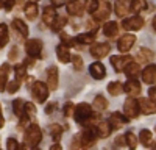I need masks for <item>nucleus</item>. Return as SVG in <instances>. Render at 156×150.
I'll list each match as a JSON object with an SVG mask.
<instances>
[{"label":"nucleus","mask_w":156,"mask_h":150,"mask_svg":"<svg viewBox=\"0 0 156 150\" xmlns=\"http://www.w3.org/2000/svg\"><path fill=\"white\" fill-rule=\"evenodd\" d=\"M55 17H56L55 8L47 6V8L42 11V22H44L45 25H51V23H53V20H55Z\"/></svg>","instance_id":"cd10ccee"},{"label":"nucleus","mask_w":156,"mask_h":150,"mask_svg":"<svg viewBox=\"0 0 156 150\" xmlns=\"http://www.w3.org/2000/svg\"><path fill=\"white\" fill-rule=\"evenodd\" d=\"M80 141H81V147L87 148V147H92L97 141V131L95 127H89V125H84V130L80 134Z\"/></svg>","instance_id":"423d86ee"},{"label":"nucleus","mask_w":156,"mask_h":150,"mask_svg":"<svg viewBox=\"0 0 156 150\" xmlns=\"http://www.w3.org/2000/svg\"><path fill=\"white\" fill-rule=\"evenodd\" d=\"M73 117L75 120L80 123V125H84L89 123L90 119H94V111H92V106L89 103H80L73 108Z\"/></svg>","instance_id":"f03ea898"},{"label":"nucleus","mask_w":156,"mask_h":150,"mask_svg":"<svg viewBox=\"0 0 156 150\" xmlns=\"http://www.w3.org/2000/svg\"><path fill=\"white\" fill-rule=\"evenodd\" d=\"M47 86L50 91H55L58 88V69L55 66H50L47 69Z\"/></svg>","instance_id":"6ab92c4d"},{"label":"nucleus","mask_w":156,"mask_h":150,"mask_svg":"<svg viewBox=\"0 0 156 150\" xmlns=\"http://www.w3.org/2000/svg\"><path fill=\"white\" fill-rule=\"evenodd\" d=\"M122 27L128 31H137V30H140L142 27H144V19L136 14V16L129 17V19H125L122 22Z\"/></svg>","instance_id":"9d476101"},{"label":"nucleus","mask_w":156,"mask_h":150,"mask_svg":"<svg viewBox=\"0 0 156 150\" xmlns=\"http://www.w3.org/2000/svg\"><path fill=\"white\" fill-rule=\"evenodd\" d=\"M28 89L31 91V95H33V98L36 100L37 103H44L45 100L48 98V92H50V89H48L47 83L34 81V83L31 84V88L28 86Z\"/></svg>","instance_id":"7ed1b4c3"},{"label":"nucleus","mask_w":156,"mask_h":150,"mask_svg":"<svg viewBox=\"0 0 156 150\" xmlns=\"http://www.w3.org/2000/svg\"><path fill=\"white\" fill-rule=\"evenodd\" d=\"M23 106H25V102L22 98H16L14 102H12V111H14V114L17 117H20L23 114Z\"/></svg>","instance_id":"c9c22d12"},{"label":"nucleus","mask_w":156,"mask_h":150,"mask_svg":"<svg viewBox=\"0 0 156 150\" xmlns=\"http://www.w3.org/2000/svg\"><path fill=\"white\" fill-rule=\"evenodd\" d=\"M51 3L55 5V8H58V6L66 5V3H67V0H51Z\"/></svg>","instance_id":"5fc2aeb1"},{"label":"nucleus","mask_w":156,"mask_h":150,"mask_svg":"<svg viewBox=\"0 0 156 150\" xmlns=\"http://www.w3.org/2000/svg\"><path fill=\"white\" fill-rule=\"evenodd\" d=\"M125 142H126V145L129 148H136L137 147V138H136V134L133 131H128L125 134Z\"/></svg>","instance_id":"4c0bfd02"},{"label":"nucleus","mask_w":156,"mask_h":150,"mask_svg":"<svg viewBox=\"0 0 156 150\" xmlns=\"http://www.w3.org/2000/svg\"><path fill=\"white\" fill-rule=\"evenodd\" d=\"M95 131H97V136L98 138H108L112 131L109 122H98L95 125Z\"/></svg>","instance_id":"b1692460"},{"label":"nucleus","mask_w":156,"mask_h":150,"mask_svg":"<svg viewBox=\"0 0 156 150\" xmlns=\"http://www.w3.org/2000/svg\"><path fill=\"white\" fill-rule=\"evenodd\" d=\"M66 23H67V17L66 16H56L53 23H51V28H53L55 31H59V30H62L64 27H66Z\"/></svg>","instance_id":"72a5a7b5"},{"label":"nucleus","mask_w":156,"mask_h":150,"mask_svg":"<svg viewBox=\"0 0 156 150\" xmlns=\"http://www.w3.org/2000/svg\"><path fill=\"white\" fill-rule=\"evenodd\" d=\"M154 130H156V128H154Z\"/></svg>","instance_id":"052dcab7"},{"label":"nucleus","mask_w":156,"mask_h":150,"mask_svg":"<svg viewBox=\"0 0 156 150\" xmlns=\"http://www.w3.org/2000/svg\"><path fill=\"white\" fill-rule=\"evenodd\" d=\"M73 103L72 102H67L66 105H64V116H66V117H69V116H72L73 114Z\"/></svg>","instance_id":"a18cd8bd"},{"label":"nucleus","mask_w":156,"mask_h":150,"mask_svg":"<svg viewBox=\"0 0 156 150\" xmlns=\"http://www.w3.org/2000/svg\"><path fill=\"white\" fill-rule=\"evenodd\" d=\"M109 52H111V45L105 44V42H98V44H94L92 47H90V55H92L95 59L105 58L106 55H109Z\"/></svg>","instance_id":"9b49d317"},{"label":"nucleus","mask_w":156,"mask_h":150,"mask_svg":"<svg viewBox=\"0 0 156 150\" xmlns=\"http://www.w3.org/2000/svg\"><path fill=\"white\" fill-rule=\"evenodd\" d=\"M14 72H16V80L22 81L25 77H27V66H25V62L23 64H16Z\"/></svg>","instance_id":"e433bc0d"},{"label":"nucleus","mask_w":156,"mask_h":150,"mask_svg":"<svg viewBox=\"0 0 156 150\" xmlns=\"http://www.w3.org/2000/svg\"><path fill=\"white\" fill-rule=\"evenodd\" d=\"M61 42H62L64 45H67L69 48H70V47H73V45H76V39H75V38L67 36L66 33H61Z\"/></svg>","instance_id":"58836bf2"},{"label":"nucleus","mask_w":156,"mask_h":150,"mask_svg":"<svg viewBox=\"0 0 156 150\" xmlns=\"http://www.w3.org/2000/svg\"><path fill=\"white\" fill-rule=\"evenodd\" d=\"M123 91L128 94V95H139L140 94V83L136 80V78H128V81L123 84Z\"/></svg>","instance_id":"f3484780"},{"label":"nucleus","mask_w":156,"mask_h":150,"mask_svg":"<svg viewBox=\"0 0 156 150\" xmlns=\"http://www.w3.org/2000/svg\"><path fill=\"white\" fill-rule=\"evenodd\" d=\"M129 61H133V58L128 56V55H123V56H122V55H120V56L114 55V56H111V64H112L114 70H117V72H122Z\"/></svg>","instance_id":"dca6fc26"},{"label":"nucleus","mask_w":156,"mask_h":150,"mask_svg":"<svg viewBox=\"0 0 156 150\" xmlns=\"http://www.w3.org/2000/svg\"><path fill=\"white\" fill-rule=\"evenodd\" d=\"M9 42V31L5 23H0V47H5Z\"/></svg>","instance_id":"2f4dec72"},{"label":"nucleus","mask_w":156,"mask_h":150,"mask_svg":"<svg viewBox=\"0 0 156 150\" xmlns=\"http://www.w3.org/2000/svg\"><path fill=\"white\" fill-rule=\"evenodd\" d=\"M128 120H129V119H128L125 114H122V112H112V114L109 116V119H108V122H109V125H111L112 130L122 128L125 123H128Z\"/></svg>","instance_id":"ddd939ff"},{"label":"nucleus","mask_w":156,"mask_h":150,"mask_svg":"<svg viewBox=\"0 0 156 150\" xmlns=\"http://www.w3.org/2000/svg\"><path fill=\"white\" fill-rule=\"evenodd\" d=\"M14 3H16V0H3V8H5V11H11V8L14 6Z\"/></svg>","instance_id":"09e8293b"},{"label":"nucleus","mask_w":156,"mask_h":150,"mask_svg":"<svg viewBox=\"0 0 156 150\" xmlns=\"http://www.w3.org/2000/svg\"><path fill=\"white\" fill-rule=\"evenodd\" d=\"M19 88H20V81L19 80H14V81H11V83H6V91L9 94H16L19 91Z\"/></svg>","instance_id":"a19ab883"},{"label":"nucleus","mask_w":156,"mask_h":150,"mask_svg":"<svg viewBox=\"0 0 156 150\" xmlns=\"http://www.w3.org/2000/svg\"><path fill=\"white\" fill-rule=\"evenodd\" d=\"M139 141H140V144L142 145H145V147H150L151 144H153V134H151V131L150 130H140V133H139Z\"/></svg>","instance_id":"c756f323"},{"label":"nucleus","mask_w":156,"mask_h":150,"mask_svg":"<svg viewBox=\"0 0 156 150\" xmlns=\"http://www.w3.org/2000/svg\"><path fill=\"white\" fill-rule=\"evenodd\" d=\"M12 28H14L22 38L28 36V25L25 23L23 20H20V19H14V20H12Z\"/></svg>","instance_id":"a878e982"},{"label":"nucleus","mask_w":156,"mask_h":150,"mask_svg":"<svg viewBox=\"0 0 156 150\" xmlns=\"http://www.w3.org/2000/svg\"><path fill=\"white\" fill-rule=\"evenodd\" d=\"M34 2H37V0H34Z\"/></svg>","instance_id":"bf43d9fd"},{"label":"nucleus","mask_w":156,"mask_h":150,"mask_svg":"<svg viewBox=\"0 0 156 150\" xmlns=\"http://www.w3.org/2000/svg\"><path fill=\"white\" fill-rule=\"evenodd\" d=\"M147 8V2L145 0H131V6H129V11L133 12H140Z\"/></svg>","instance_id":"f704fd0d"},{"label":"nucleus","mask_w":156,"mask_h":150,"mask_svg":"<svg viewBox=\"0 0 156 150\" xmlns=\"http://www.w3.org/2000/svg\"><path fill=\"white\" fill-rule=\"evenodd\" d=\"M151 25H153V28H154V31H156V16L153 17V22H151Z\"/></svg>","instance_id":"13d9d810"},{"label":"nucleus","mask_w":156,"mask_h":150,"mask_svg":"<svg viewBox=\"0 0 156 150\" xmlns=\"http://www.w3.org/2000/svg\"><path fill=\"white\" fill-rule=\"evenodd\" d=\"M81 147V141H80V134H75L73 141H72V148H80Z\"/></svg>","instance_id":"8fccbe9b"},{"label":"nucleus","mask_w":156,"mask_h":150,"mask_svg":"<svg viewBox=\"0 0 156 150\" xmlns=\"http://www.w3.org/2000/svg\"><path fill=\"white\" fill-rule=\"evenodd\" d=\"M134 44H136V36L131 34V33H126V34L119 38V41H117V50L122 53H126L131 50V47Z\"/></svg>","instance_id":"6e6552de"},{"label":"nucleus","mask_w":156,"mask_h":150,"mask_svg":"<svg viewBox=\"0 0 156 150\" xmlns=\"http://www.w3.org/2000/svg\"><path fill=\"white\" fill-rule=\"evenodd\" d=\"M87 0H72V2L66 3V9L70 16H81L86 8Z\"/></svg>","instance_id":"1a4fd4ad"},{"label":"nucleus","mask_w":156,"mask_h":150,"mask_svg":"<svg viewBox=\"0 0 156 150\" xmlns=\"http://www.w3.org/2000/svg\"><path fill=\"white\" fill-rule=\"evenodd\" d=\"M50 133H51V136H53V139L58 141L59 138H61V134H62V127H61V125H58V123L51 125V127H50Z\"/></svg>","instance_id":"ea45409f"},{"label":"nucleus","mask_w":156,"mask_h":150,"mask_svg":"<svg viewBox=\"0 0 156 150\" xmlns=\"http://www.w3.org/2000/svg\"><path fill=\"white\" fill-rule=\"evenodd\" d=\"M17 56H19V50H17V47H12V48H11V52H9V55H8V58H9L11 61H14V59H17Z\"/></svg>","instance_id":"de8ad7c7"},{"label":"nucleus","mask_w":156,"mask_h":150,"mask_svg":"<svg viewBox=\"0 0 156 150\" xmlns=\"http://www.w3.org/2000/svg\"><path fill=\"white\" fill-rule=\"evenodd\" d=\"M23 112L27 116H34L36 114V106H34V103H30V102H25V106H23Z\"/></svg>","instance_id":"37998d69"},{"label":"nucleus","mask_w":156,"mask_h":150,"mask_svg":"<svg viewBox=\"0 0 156 150\" xmlns=\"http://www.w3.org/2000/svg\"><path fill=\"white\" fill-rule=\"evenodd\" d=\"M148 97L156 102V86H151L150 89H148Z\"/></svg>","instance_id":"864d4df0"},{"label":"nucleus","mask_w":156,"mask_h":150,"mask_svg":"<svg viewBox=\"0 0 156 150\" xmlns=\"http://www.w3.org/2000/svg\"><path fill=\"white\" fill-rule=\"evenodd\" d=\"M56 56H58V59L61 61V62H70V58H72V55H70V52H69V47L67 45H64L62 42L56 47Z\"/></svg>","instance_id":"412c9836"},{"label":"nucleus","mask_w":156,"mask_h":150,"mask_svg":"<svg viewBox=\"0 0 156 150\" xmlns=\"http://www.w3.org/2000/svg\"><path fill=\"white\" fill-rule=\"evenodd\" d=\"M142 75V81L147 84H153L156 81V64H148L144 70L140 72Z\"/></svg>","instance_id":"a211bd4d"},{"label":"nucleus","mask_w":156,"mask_h":150,"mask_svg":"<svg viewBox=\"0 0 156 150\" xmlns=\"http://www.w3.org/2000/svg\"><path fill=\"white\" fill-rule=\"evenodd\" d=\"M76 44H92L95 41V31H89V33H83L75 36Z\"/></svg>","instance_id":"c85d7f7f"},{"label":"nucleus","mask_w":156,"mask_h":150,"mask_svg":"<svg viewBox=\"0 0 156 150\" xmlns=\"http://www.w3.org/2000/svg\"><path fill=\"white\" fill-rule=\"evenodd\" d=\"M136 58H137V61L139 62H150V61H153V58H154V53L151 52L150 48H140L139 52H137V55H136Z\"/></svg>","instance_id":"bb28decb"},{"label":"nucleus","mask_w":156,"mask_h":150,"mask_svg":"<svg viewBox=\"0 0 156 150\" xmlns=\"http://www.w3.org/2000/svg\"><path fill=\"white\" fill-rule=\"evenodd\" d=\"M114 144H115L117 147H123V145H126V142H125V136H119V138H115Z\"/></svg>","instance_id":"3c124183"},{"label":"nucleus","mask_w":156,"mask_h":150,"mask_svg":"<svg viewBox=\"0 0 156 150\" xmlns=\"http://www.w3.org/2000/svg\"><path fill=\"white\" fill-rule=\"evenodd\" d=\"M3 123H5V120H3V116H2V108H0V128L3 127Z\"/></svg>","instance_id":"6e6d98bb"},{"label":"nucleus","mask_w":156,"mask_h":150,"mask_svg":"<svg viewBox=\"0 0 156 150\" xmlns=\"http://www.w3.org/2000/svg\"><path fill=\"white\" fill-rule=\"evenodd\" d=\"M42 141V131L39 128L37 123H30V127L25 131V139H23V147L25 148H36L39 142Z\"/></svg>","instance_id":"f257e3e1"},{"label":"nucleus","mask_w":156,"mask_h":150,"mask_svg":"<svg viewBox=\"0 0 156 150\" xmlns=\"http://www.w3.org/2000/svg\"><path fill=\"white\" fill-rule=\"evenodd\" d=\"M108 100L103 97V95H95V98H94V108L95 109H98V111H105L106 108H108Z\"/></svg>","instance_id":"473e14b6"},{"label":"nucleus","mask_w":156,"mask_h":150,"mask_svg":"<svg viewBox=\"0 0 156 150\" xmlns=\"http://www.w3.org/2000/svg\"><path fill=\"white\" fill-rule=\"evenodd\" d=\"M23 11H25V16H27V19H28V20H34V19L37 17L39 8H37L36 2H30V3H27V5H25Z\"/></svg>","instance_id":"393cba45"},{"label":"nucleus","mask_w":156,"mask_h":150,"mask_svg":"<svg viewBox=\"0 0 156 150\" xmlns=\"http://www.w3.org/2000/svg\"><path fill=\"white\" fill-rule=\"evenodd\" d=\"M50 148H51V150H61V145H59V144L56 142V144H53V145H51Z\"/></svg>","instance_id":"4d7b16f0"},{"label":"nucleus","mask_w":156,"mask_h":150,"mask_svg":"<svg viewBox=\"0 0 156 150\" xmlns=\"http://www.w3.org/2000/svg\"><path fill=\"white\" fill-rule=\"evenodd\" d=\"M89 73L92 75V78H95V80H103L106 77V67L103 66L100 61H95L89 66Z\"/></svg>","instance_id":"4468645a"},{"label":"nucleus","mask_w":156,"mask_h":150,"mask_svg":"<svg viewBox=\"0 0 156 150\" xmlns=\"http://www.w3.org/2000/svg\"><path fill=\"white\" fill-rule=\"evenodd\" d=\"M123 72H125V75H126L128 78H136L137 75H140V67H139V62L129 61L128 64L125 66Z\"/></svg>","instance_id":"5701e85b"},{"label":"nucleus","mask_w":156,"mask_h":150,"mask_svg":"<svg viewBox=\"0 0 156 150\" xmlns=\"http://www.w3.org/2000/svg\"><path fill=\"white\" fill-rule=\"evenodd\" d=\"M123 114L128 119H136L140 114V109H139V103H137V98H134L133 95H129L125 103H123Z\"/></svg>","instance_id":"39448f33"},{"label":"nucleus","mask_w":156,"mask_h":150,"mask_svg":"<svg viewBox=\"0 0 156 150\" xmlns=\"http://www.w3.org/2000/svg\"><path fill=\"white\" fill-rule=\"evenodd\" d=\"M108 92L111 94V95H120L122 92H123V84L120 83V81H111L109 84H108Z\"/></svg>","instance_id":"7c9ffc66"},{"label":"nucleus","mask_w":156,"mask_h":150,"mask_svg":"<svg viewBox=\"0 0 156 150\" xmlns=\"http://www.w3.org/2000/svg\"><path fill=\"white\" fill-rule=\"evenodd\" d=\"M86 6H87V11L92 14V12L97 9V6H98V0H89V2L86 3Z\"/></svg>","instance_id":"49530a36"},{"label":"nucleus","mask_w":156,"mask_h":150,"mask_svg":"<svg viewBox=\"0 0 156 150\" xmlns=\"http://www.w3.org/2000/svg\"><path fill=\"white\" fill-rule=\"evenodd\" d=\"M25 52L31 58H41L42 55V41L39 39H28L25 42Z\"/></svg>","instance_id":"0eeeda50"},{"label":"nucleus","mask_w":156,"mask_h":150,"mask_svg":"<svg viewBox=\"0 0 156 150\" xmlns=\"http://www.w3.org/2000/svg\"><path fill=\"white\" fill-rule=\"evenodd\" d=\"M6 147L9 150H14V148H20V144L17 142V139H14V138H8L6 139Z\"/></svg>","instance_id":"c03bdc74"},{"label":"nucleus","mask_w":156,"mask_h":150,"mask_svg":"<svg viewBox=\"0 0 156 150\" xmlns=\"http://www.w3.org/2000/svg\"><path fill=\"white\" fill-rule=\"evenodd\" d=\"M103 34L108 36V38H115L119 34V23L114 22V20H109L103 25Z\"/></svg>","instance_id":"4be33fe9"},{"label":"nucleus","mask_w":156,"mask_h":150,"mask_svg":"<svg viewBox=\"0 0 156 150\" xmlns=\"http://www.w3.org/2000/svg\"><path fill=\"white\" fill-rule=\"evenodd\" d=\"M139 103V109L142 114H156V102L151 98H139L137 100Z\"/></svg>","instance_id":"f8f14e48"},{"label":"nucleus","mask_w":156,"mask_h":150,"mask_svg":"<svg viewBox=\"0 0 156 150\" xmlns=\"http://www.w3.org/2000/svg\"><path fill=\"white\" fill-rule=\"evenodd\" d=\"M9 70H11V66L8 64V62H5V64L0 66V92H5V89H6Z\"/></svg>","instance_id":"aec40b11"},{"label":"nucleus","mask_w":156,"mask_h":150,"mask_svg":"<svg viewBox=\"0 0 156 150\" xmlns=\"http://www.w3.org/2000/svg\"><path fill=\"white\" fill-rule=\"evenodd\" d=\"M70 61L73 62V69L75 70H81L83 69V59H81L80 55H72Z\"/></svg>","instance_id":"79ce46f5"},{"label":"nucleus","mask_w":156,"mask_h":150,"mask_svg":"<svg viewBox=\"0 0 156 150\" xmlns=\"http://www.w3.org/2000/svg\"><path fill=\"white\" fill-rule=\"evenodd\" d=\"M111 14V3L108 0H98V6L92 12V17L95 22H105Z\"/></svg>","instance_id":"20e7f679"},{"label":"nucleus","mask_w":156,"mask_h":150,"mask_svg":"<svg viewBox=\"0 0 156 150\" xmlns=\"http://www.w3.org/2000/svg\"><path fill=\"white\" fill-rule=\"evenodd\" d=\"M55 108H56V103H55V102H51V103H48V105L45 106V112H47V114H51Z\"/></svg>","instance_id":"603ef678"},{"label":"nucleus","mask_w":156,"mask_h":150,"mask_svg":"<svg viewBox=\"0 0 156 150\" xmlns=\"http://www.w3.org/2000/svg\"><path fill=\"white\" fill-rule=\"evenodd\" d=\"M129 6H131V0H115L114 3V12L117 17H125L129 12Z\"/></svg>","instance_id":"2eb2a0df"}]
</instances>
